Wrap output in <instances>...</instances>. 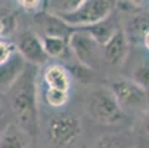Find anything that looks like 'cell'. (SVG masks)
Returning a JSON list of instances; mask_svg holds the SVG:
<instances>
[{
    "mask_svg": "<svg viewBox=\"0 0 149 148\" xmlns=\"http://www.w3.org/2000/svg\"><path fill=\"white\" fill-rule=\"evenodd\" d=\"M36 76V67L28 64L24 74L18 79V81L9 90V102L18 128L31 138L36 136L38 132Z\"/></svg>",
    "mask_w": 149,
    "mask_h": 148,
    "instance_id": "cell-1",
    "label": "cell"
},
{
    "mask_svg": "<svg viewBox=\"0 0 149 148\" xmlns=\"http://www.w3.org/2000/svg\"><path fill=\"white\" fill-rule=\"evenodd\" d=\"M87 111L92 119L103 126H112L124 119V111L117 102L111 89L97 88L87 99Z\"/></svg>",
    "mask_w": 149,
    "mask_h": 148,
    "instance_id": "cell-2",
    "label": "cell"
},
{
    "mask_svg": "<svg viewBox=\"0 0 149 148\" xmlns=\"http://www.w3.org/2000/svg\"><path fill=\"white\" fill-rule=\"evenodd\" d=\"M114 9V3L109 0H83V3L68 15L58 16L62 22L72 28H86L100 24L108 19Z\"/></svg>",
    "mask_w": 149,
    "mask_h": 148,
    "instance_id": "cell-3",
    "label": "cell"
},
{
    "mask_svg": "<svg viewBox=\"0 0 149 148\" xmlns=\"http://www.w3.org/2000/svg\"><path fill=\"white\" fill-rule=\"evenodd\" d=\"M111 92L114 93L117 102L120 107L124 110H132V111H145L149 104V95L148 92L139 86V84L132 80L120 77L111 83Z\"/></svg>",
    "mask_w": 149,
    "mask_h": 148,
    "instance_id": "cell-4",
    "label": "cell"
},
{
    "mask_svg": "<svg viewBox=\"0 0 149 148\" xmlns=\"http://www.w3.org/2000/svg\"><path fill=\"white\" fill-rule=\"evenodd\" d=\"M68 46L80 65L90 70L97 67L100 58V45L87 31L74 28L68 37Z\"/></svg>",
    "mask_w": 149,
    "mask_h": 148,
    "instance_id": "cell-5",
    "label": "cell"
},
{
    "mask_svg": "<svg viewBox=\"0 0 149 148\" xmlns=\"http://www.w3.org/2000/svg\"><path fill=\"white\" fill-rule=\"evenodd\" d=\"M81 132V123L77 117L68 114L53 116L47 123V138L56 147L71 145Z\"/></svg>",
    "mask_w": 149,
    "mask_h": 148,
    "instance_id": "cell-6",
    "label": "cell"
},
{
    "mask_svg": "<svg viewBox=\"0 0 149 148\" xmlns=\"http://www.w3.org/2000/svg\"><path fill=\"white\" fill-rule=\"evenodd\" d=\"M16 51L21 53L27 64L33 67L38 65H45L49 56L43 48V41L38 34L34 31H24L21 33L18 37V43H16Z\"/></svg>",
    "mask_w": 149,
    "mask_h": 148,
    "instance_id": "cell-7",
    "label": "cell"
},
{
    "mask_svg": "<svg viewBox=\"0 0 149 148\" xmlns=\"http://www.w3.org/2000/svg\"><path fill=\"white\" fill-rule=\"evenodd\" d=\"M28 64L16 51L5 64L0 65V93H9L18 79L24 74Z\"/></svg>",
    "mask_w": 149,
    "mask_h": 148,
    "instance_id": "cell-8",
    "label": "cell"
},
{
    "mask_svg": "<svg viewBox=\"0 0 149 148\" xmlns=\"http://www.w3.org/2000/svg\"><path fill=\"white\" fill-rule=\"evenodd\" d=\"M103 48V58L111 65H121L129 55V39L127 34L117 28L109 40L102 46Z\"/></svg>",
    "mask_w": 149,
    "mask_h": 148,
    "instance_id": "cell-9",
    "label": "cell"
},
{
    "mask_svg": "<svg viewBox=\"0 0 149 148\" xmlns=\"http://www.w3.org/2000/svg\"><path fill=\"white\" fill-rule=\"evenodd\" d=\"M43 80L46 83V88L49 89H58L70 92L71 86V73L59 64L47 65L43 71Z\"/></svg>",
    "mask_w": 149,
    "mask_h": 148,
    "instance_id": "cell-10",
    "label": "cell"
},
{
    "mask_svg": "<svg viewBox=\"0 0 149 148\" xmlns=\"http://www.w3.org/2000/svg\"><path fill=\"white\" fill-rule=\"evenodd\" d=\"M36 22H38L40 28L45 30V36H56V37H67V30L71 28L65 22L47 12H41L36 15Z\"/></svg>",
    "mask_w": 149,
    "mask_h": 148,
    "instance_id": "cell-11",
    "label": "cell"
},
{
    "mask_svg": "<svg viewBox=\"0 0 149 148\" xmlns=\"http://www.w3.org/2000/svg\"><path fill=\"white\" fill-rule=\"evenodd\" d=\"M27 136L18 126L8 124L0 136V148H27Z\"/></svg>",
    "mask_w": 149,
    "mask_h": 148,
    "instance_id": "cell-12",
    "label": "cell"
},
{
    "mask_svg": "<svg viewBox=\"0 0 149 148\" xmlns=\"http://www.w3.org/2000/svg\"><path fill=\"white\" fill-rule=\"evenodd\" d=\"M133 139L127 133H108L102 135L92 148H132Z\"/></svg>",
    "mask_w": 149,
    "mask_h": 148,
    "instance_id": "cell-13",
    "label": "cell"
},
{
    "mask_svg": "<svg viewBox=\"0 0 149 148\" xmlns=\"http://www.w3.org/2000/svg\"><path fill=\"white\" fill-rule=\"evenodd\" d=\"M41 41H43V48L47 53L49 58H59L63 53L67 52L68 41L63 37H56V36H43L41 37Z\"/></svg>",
    "mask_w": 149,
    "mask_h": 148,
    "instance_id": "cell-14",
    "label": "cell"
},
{
    "mask_svg": "<svg viewBox=\"0 0 149 148\" xmlns=\"http://www.w3.org/2000/svg\"><path fill=\"white\" fill-rule=\"evenodd\" d=\"M70 99V92L65 90H58V89H49L46 88L45 90V101L47 105L53 108H61L63 107Z\"/></svg>",
    "mask_w": 149,
    "mask_h": 148,
    "instance_id": "cell-15",
    "label": "cell"
},
{
    "mask_svg": "<svg viewBox=\"0 0 149 148\" xmlns=\"http://www.w3.org/2000/svg\"><path fill=\"white\" fill-rule=\"evenodd\" d=\"M132 80H134L139 86H142L149 95V64H139L132 74Z\"/></svg>",
    "mask_w": 149,
    "mask_h": 148,
    "instance_id": "cell-16",
    "label": "cell"
},
{
    "mask_svg": "<svg viewBox=\"0 0 149 148\" xmlns=\"http://www.w3.org/2000/svg\"><path fill=\"white\" fill-rule=\"evenodd\" d=\"M18 5L25 9L27 12H34V13H41L46 8L47 2H41V0H18Z\"/></svg>",
    "mask_w": 149,
    "mask_h": 148,
    "instance_id": "cell-17",
    "label": "cell"
},
{
    "mask_svg": "<svg viewBox=\"0 0 149 148\" xmlns=\"http://www.w3.org/2000/svg\"><path fill=\"white\" fill-rule=\"evenodd\" d=\"M16 52V46L9 43V41H2L0 40V65L5 62Z\"/></svg>",
    "mask_w": 149,
    "mask_h": 148,
    "instance_id": "cell-18",
    "label": "cell"
},
{
    "mask_svg": "<svg viewBox=\"0 0 149 148\" xmlns=\"http://www.w3.org/2000/svg\"><path fill=\"white\" fill-rule=\"evenodd\" d=\"M90 68H86V67H83V65H80L78 64V67H75V70H74V77L75 79H78L80 81H89L90 79H89V74H90Z\"/></svg>",
    "mask_w": 149,
    "mask_h": 148,
    "instance_id": "cell-19",
    "label": "cell"
},
{
    "mask_svg": "<svg viewBox=\"0 0 149 148\" xmlns=\"http://www.w3.org/2000/svg\"><path fill=\"white\" fill-rule=\"evenodd\" d=\"M142 133L149 141V113H146L142 119Z\"/></svg>",
    "mask_w": 149,
    "mask_h": 148,
    "instance_id": "cell-20",
    "label": "cell"
},
{
    "mask_svg": "<svg viewBox=\"0 0 149 148\" xmlns=\"http://www.w3.org/2000/svg\"><path fill=\"white\" fill-rule=\"evenodd\" d=\"M8 33V28H6V24L3 22V19L0 18V36L2 34H6Z\"/></svg>",
    "mask_w": 149,
    "mask_h": 148,
    "instance_id": "cell-21",
    "label": "cell"
},
{
    "mask_svg": "<svg viewBox=\"0 0 149 148\" xmlns=\"http://www.w3.org/2000/svg\"><path fill=\"white\" fill-rule=\"evenodd\" d=\"M143 45H145V48L149 51V30L145 33V36H143Z\"/></svg>",
    "mask_w": 149,
    "mask_h": 148,
    "instance_id": "cell-22",
    "label": "cell"
},
{
    "mask_svg": "<svg viewBox=\"0 0 149 148\" xmlns=\"http://www.w3.org/2000/svg\"><path fill=\"white\" fill-rule=\"evenodd\" d=\"M3 130H5V129H3ZM3 130H2V129H0V136H2V133H3Z\"/></svg>",
    "mask_w": 149,
    "mask_h": 148,
    "instance_id": "cell-23",
    "label": "cell"
},
{
    "mask_svg": "<svg viewBox=\"0 0 149 148\" xmlns=\"http://www.w3.org/2000/svg\"><path fill=\"white\" fill-rule=\"evenodd\" d=\"M0 107H2V102H0Z\"/></svg>",
    "mask_w": 149,
    "mask_h": 148,
    "instance_id": "cell-24",
    "label": "cell"
}]
</instances>
